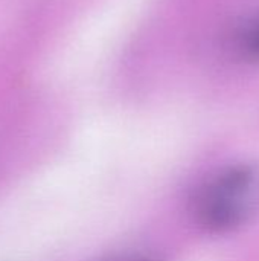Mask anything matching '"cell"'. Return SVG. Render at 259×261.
I'll return each instance as SVG.
<instances>
[{"label": "cell", "instance_id": "cell-2", "mask_svg": "<svg viewBox=\"0 0 259 261\" xmlns=\"http://www.w3.org/2000/svg\"><path fill=\"white\" fill-rule=\"evenodd\" d=\"M244 50L249 57L259 60V21H256L244 37Z\"/></svg>", "mask_w": 259, "mask_h": 261}, {"label": "cell", "instance_id": "cell-1", "mask_svg": "<svg viewBox=\"0 0 259 261\" xmlns=\"http://www.w3.org/2000/svg\"><path fill=\"white\" fill-rule=\"evenodd\" d=\"M259 211V168L238 164L218 173L200 193L195 214L209 232L224 234L246 225Z\"/></svg>", "mask_w": 259, "mask_h": 261}]
</instances>
